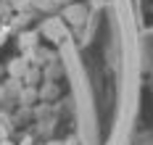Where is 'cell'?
Returning <instances> with one entry per match:
<instances>
[{
	"label": "cell",
	"instance_id": "1",
	"mask_svg": "<svg viewBox=\"0 0 153 145\" xmlns=\"http://www.w3.org/2000/svg\"><path fill=\"white\" fill-rule=\"evenodd\" d=\"M42 29H45V37H50V40H56V42L66 37V32H63V21H61V18H48Z\"/></svg>",
	"mask_w": 153,
	"mask_h": 145
},
{
	"label": "cell",
	"instance_id": "2",
	"mask_svg": "<svg viewBox=\"0 0 153 145\" xmlns=\"http://www.w3.org/2000/svg\"><path fill=\"white\" fill-rule=\"evenodd\" d=\"M34 42H37V34H34V32H29V34H21V37H19V45H21V48H32Z\"/></svg>",
	"mask_w": 153,
	"mask_h": 145
},
{
	"label": "cell",
	"instance_id": "3",
	"mask_svg": "<svg viewBox=\"0 0 153 145\" xmlns=\"http://www.w3.org/2000/svg\"><path fill=\"white\" fill-rule=\"evenodd\" d=\"M24 69H27V64H24V61H13V64H11V71H13V74L24 71Z\"/></svg>",
	"mask_w": 153,
	"mask_h": 145
},
{
	"label": "cell",
	"instance_id": "4",
	"mask_svg": "<svg viewBox=\"0 0 153 145\" xmlns=\"http://www.w3.org/2000/svg\"><path fill=\"white\" fill-rule=\"evenodd\" d=\"M0 140H5V129L0 127Z\"/></svg>",
	"mask_w": 153,
	"mask_h": 145
},
{
	"label": "cell",
	"instance_id": "5",
	"mask_svg": "<svg viewBox=\"0 0 153 145\" xmlns=\"http://www.w3.org/2000/svg\"><path fill=\"white\" fill-rule=\"evenodd\" d=\"M0 145H13V143L11 140H0Z\"/></svg>",
	"mask_w": 153,
	"mask_h": 145
}]
</instances>
